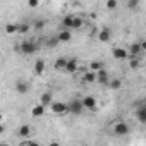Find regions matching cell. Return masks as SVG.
<instances>
[{"label":"cell","instance_id":"cell-28","mask_svg":"<svg viewBox=\"0 0 146 146\" xmlns=\"http://www.w3.org/2000/svg\"><path fill=\"white\" fill-rule=\"evenodd\" d=\"M117 5H119V2H117V0H108V2H107V5H105V7L112 11V9H115Z\"/></svg>","mask_w":146,"mask_h":146},{"label":"cell","instance_id":"cell-23","mask_svg":"<svg viewBox=\"0 0 146 146\" xmlns=\"http://www.w3.org/2000/svg\"><path fill=\"white\" fill-rule=\"evenodd\" d=\"M29 24L28 23H23V24H17V33H21V35H24V33H28L29 31Z\"/></svg>","mask_w":146,"mask_h":146},{"label":"cell","instance_id":"cell-5","mask_svg":"<svg viewBox=\"0 0 146 146\" xmlns=\"http://www.w3.org/2000/svg\"><path fill=\"white\" fill-rule=\"evenodd\" d=\"M78 70H79L78 58H67V65H65V72H67V74H76Z\"/></svg>","mask_w":146,"mask_h":146},{"label":"cell","instance_id":"cell-25","mask_svg":"<svg viewBox=\"0 0 146 146\" xmlns=\"http://www.w3.org/2000/svg\"><path fill=\"white\" fill-rule=\"evenodd\" d=\"M5 33H7V35L17 33V24H7V26H5Z\"/></svg>","mask_w":146,"mask_h":146},{"label":"cell","instance_id":"cell-14","mask_svg":"<svg viewBox=\"0 0 146 146\" xmlns=\"http://www.w3.org/2000/svg\"><path fill=\"white\" fill-rule=\"evenodd\" d=\"M45 67H46V64H45V60H41V58H38V60L35 62V67H33V70H35V74H36V76H40V74H43V72H45Z\"/></svg>","mask_w":146,"mask_h":146},{"label":"cell","instance_id":"cell-7","mask_svg":"<svg viewBox=\"0 0 146 146\" xmlns=\"http://www.w3.org/2000/svg\"><path fill=\"white\" fill-rule=\"evenodd\" d=\"M112 55H113V58H117V60H125V58H129L127 50L122 48V46H115V48L112 50Z\"/></svg>","mask_w":146,"mask_h":146},{"label":"cell","instance_id":"cell-6","mask_svg":"<svg viewBox=\"0 0 146 146\" xmlns=\"http://www.w3.org/2000/svg\"><path fill=\"white\" fill-rule=\"evenodd\" d=\"M141 52H143L141 43H132V45L129 46V50H127V55H129V58H137Z\"/></svg>","mask_w":146,"mask_h":146},{"label":"cell","instance_id":"cell-27","mask_svg":"<svg viewBox=\"0 0 146 146\" xmlns=\"http://www.w3.org/2000/svg\"><path fill=\"white\" fill-rule=\"evenodd\" d=\"M129 65H131V69H137L139 67V57L137 58H129Z\"/></svg>","mask_w":146,"mask_h":146},{"label":"cell","instance_id":"cell-12","mask_svg":"<svg viewBox=\"0 0 146 146\" xmlns=\"http://www.w3.org/2000/svg\"><path fill=\"white\" fill-rule=\"evenodd\" d=\"M57 40H58V43H69V41L72 40V35H70V31L62 29V31L57 35Z\"/></svg>","mask_w":146,"mask_h":146},{"label":"cell","instance_id":"cell-8","mask_svg":"<svg viewBox=\"0 0 146 146\" xmlns=\"http://www.w3.org/2000/svg\"><path fill=\"white\" fill-rule=\"evenodd\" d=\"M113 132L117 136H125V134H129V125L125 122H117L115 127H113Z\"/></svg>","mask_w":146,"mask_h":146},{"label":"cell","instance_id":"cell-31","mask_svg":"<svg viewBox=\"0 0 146 146\" xmlns=\"http://www.w3.org/2000/svg\"><path fill=\"white\" fill-rule=\"evenodd\" d=\"M48 46H55V45H58V40H57V36L55 38H52V40H48V43H46Z\"/></svg>","mask_w":146,"mask_h":146},{"label":"cell","instance_id":"cell-16","mask_svg":"<svg viewBox=\"0 0 146 146\" xmlns=\"http://www.w3.org/2000/svg\"><path fill=\"white\" fill-rule=\"evenodd\" d=\"M110 36H112V31H110V28H102V31L98 33V40L100 41H108L110 40Z\"/></svg>","mask_w":146,"mask_h":146},{"label":"cell","instance_id":"cell-30","mask_svg":"<svg viewBox=\"0 0 146 146\" xmlns=\"http://www.w3.org/2000/svg\"><path fill=\"white\" fill-rule=\"evenodd\" d=\"M21 146H41V144L36 143V141H26V143H23Z\"/></svg>","mask_w":146,"mask_h":146},{"label":"cell","instance_id":"cell-22","mask_svg":"<svg viewBox=\"0 0 146 146\" xmlns=\"http://www.w3.org/2000/svg\"><path fill=\"white\" fill-rule=\"evenodd\" d=\"M83 24H84V23H83V19H81V17H78V16H74V19H72V28H70V29H81V28H83Z\"/></svg>","mask_w":146,"mask_h":146},{"label":"cell","instance_id":"cell-4","mask_svg":"<svg viewBox=\"0 0 146 146\" xmlns=\"http://www.w3.org/2000/svg\"><path fill=\"white\" fill-rule=\"evenodd\" d=\"M81 103H83V108H84V110H96V98L91 96V95L84 96V98L81 100Z\"/></svg>","mask_w":146,"mask_h":146},{"label":"cell","instance_id":"cell-2","mask_svg":"<svg viewBox=\"0 0 146 146\" xmlns=\"http://www.w3.org/2000/svg\"><path fill=\"white\" fill-rule=\"evenodd\" d=\"M50 110H52L55 115H67V113H69L67 103H64V102H53V103L50 105Z\"/></svg>","mask_w":146,"mask_h":146},{"label":"cell","instance_id":"cell-15","mask_svg":"<svg viewBox=\"0 0 146 146\" xmlns=\"http://www.w3.org/2000/svg\"><path fill=\"white\" fill-rule=\"evenodd\" d=\"M65 65H67V58L65 57H58L55 60V64H53V69L58 70V72H62V70H65Z\"/></svg>","mask_w":146,"mask_h":146},{"label":"cell","instance_id":"cell-21","mask_svg":"<svg viewBox=\"0 0 146 146\" xmlns=\"http://www.w3.org/2000/svg\"><path fill=\"white\" fill-rule=\"evenodd\" d=\"M29 134H31V127H29L28 124H23V125L19 127V136H21V137H29Z\"/></svg>","mask_w":146,"mask_h":146},{"label":"cell","instance_id":"cell-24","mask_svg":"<svg viewBox=\"0 0 146 146\" xmlns=\"http://www.w3.org/2000/svg\"><path fill=\"white\" fill-rule=\"evenodd\" d=\"M108 86H110L112 90H119V88L122 86V81H120V79H110V81H108Z\"/></svg>","mask_w":146,"mask_h":146},{"label":"cell","instance_id":"cell-11","mask_svg":"<svg viewBox=\"0 0 146 146\" xmlns=\"http://www.w3.org/2000/svg\"><path fill=\"white\" fill-rule=\"evenodd\" d=\"M83 83H84V84H93V83H96V72L86 70L84 74H83Z\"/></svg>","mask_w":146,"mask_h":146},{"label":"cell","instance_id":"cell-33","mask_svg":"<svg viewBox=\"0 0 146 146\" xmlns=\"http://www.w3.org/2000/svg\"><path fill=\"white\" fill-rule=\"evenodd\" d=\"M4 131H5V127H4V124H0V134H2Z\"/></svg>","mask_w":146,"mask_h":146},{"label":"cell","instance_id":"cell-3","mask_svg":"<svg viewBox=\"0 0 146 146\" xmlns=\"http://www.w3.org/2000/svg\"><path fill=\"white\" fill-rule=\"evenodd\" d=\"M67 108H69V113H74V115H78V113H81V112L84 110L81 100H78V98H74L72 102H69V103H67Z\"/></svg>","mask_w":146,"mask_h":146},{"label":"cell","instance_id":"cell-10","mask_svg":"<svg viewBox=\"0 0 146 146\" xmlns=\"http://www.w3.org/2000/svg\"><path fill=\"white\" fill-rule=\"evenodd\" d=\"M52 103H53V95H52V93H48V91H46V93H43V95L40 96V105H43L45 108H46V107H50Z\"/></svg>","mask_w":146,"mask_h":146},{"label":"cell","instance_id":"cell-36","mask_svg":"<svg viewBox=\"0 0 146 146\" xmlns=\"http://www.w3.org/2000/svg\"><path fill=\"white\" fill-rule=\"evenodd\" d=\"M2 120H4V115H2V113H0V124H2Z\"/></svg>","mask_w":146,"mask_h":146},{"label":"cell","instance_id":"cell-35","mask_svg":"<svg viewBox=\"0 0 146 146\" xmlns=\"http://www.w3.org/2000/svg\"><path fill=\"white\" fill-rule=\"evenodd\" d=\"M0 146H9V143H0Z\"/></svg>","mask_w":146,"mask_h":146},{"label":"cell","instance_id":"cell-18","mask_svg":"<svg viewBox=\"0 0 146 146\" xmlns=\"http://www.w3.org/2000/svg\"><path fill=\"white\" fill-rule=\"evenodd\" d=\"M45 112H46V108L43 105H35L31 108V115L33 117H41V115H45Z\"/></svg>","mask_w":146,"mask_h":146},{"label":"cell","instance_id":"cell-17","mask_svg":"<svg viewBox=\"0 0 146 146\" xmlns=\"http://www.w3.org/2000/svg\"><path fill=\"white\" fill-rule=\"evenodd\" d=\"M102 69H105V65H103L102 60H93V62L90 64V67H88V70H91V72H98V70H102Z\"/></svg>","mask_w":146,"mask_h":146},{"label":"cell","instance_id":"cell-29","mask_svg":"<svg viewBox=\"0 0 146 146\" xmlns=\"http://www.w3.org/2000/svg\"><path fill=\"white\" fill-rule=\"evenodd\" d=\"M137 5H139L137 0H129V2H127V7H129V9H136Z\"/></svg>","mask_w":146,"mask_h":146},{"label":"cell","instance_id":"cell-26","mask_svg":"<svg viewBox=\"0 0 146 146\" xmlns=\"http://www.w3.org/2000/svg\"><path fill=\"white\" fill-rule=\"evenodd\" d=\"M45 24H46L45 19H36V21H35V28H36V29H43Z\"/></svg>","mask_w":146,"mask_h":146},{"label":"cell","instance_id":"cell-13","mask_svg":"<svg viewBox=\"0 0 146 146\" xmlns=\"http://www.w3.org/2000/svg\"><path fill=\"white\" fill-rule=\"evenodd\" d=\"M16 91L19 93V95H26L28 91H29V84L26 83V81H16Z\"/></svg>","mask_w":146,"mask_h":146},{"label":"cell","instance_id":"cell-20","mask_svg":"<svg viewBox=\"0 0 146 146\" xmlns=\"http://www.w3.org/2000/svg\"><path fill=\"white\" fill-rule=\"evenodd\" d=\"M72 19H74V16H65L64 19H62V26H64V29H67V31H70V28H72Z\"/></svg>","mask_w":146,"mask_h":146},{"label":"cell","instance_id":"cell-32","mask_svg":"<svg viewBox=\"0 0 146 146\" xmlns=\"http://www.w3.org/2000/svg\"><path fill=\"white\" fill-rule=\"evenodd\" d=\"M28 5L35 9V7H38V5H40V2H38V0H29V2H28Z\"/></svg>","mask_w":146,"mask_h":146},{"label":"cell","instance_id":"cell-9","mask_svg":"<svg viewBox=\"0 0 146 146\" xmlns=\"http://www.w3.org/2000/svg\"><path fill=\"white\" fill-rule=\"evenodd\" d=\"M108 81H110V78H108V72H107L105 69H102V70L96 72V83H100V84H108Z\"/></svg>","mask_w":146,"mask_h":146},{"label":"cell","instance_id":"cell-34","mask_svg":"<svg viewBox=\"0 0 146 146\" xmlns=\"http://www.w3.org/2000/svg\"><path fill=\"white\" fill-rule=\"evenodd\" d=\"M50 146H60V144H58L57 141H53V143H50Z\"/></svg>","mask_w":146,"mask_h":146},{"label":"cell","instance_id":"cell-19","mask_svg":"<svg viewBox=\"0 0 146 146\" xmlns=\"http://www.w3.org/2000/svg\"><path fill=\"white\" fill-rule=\"evenodd\" d=\"M136 117H137V120H139L141 124L146 122V107H144V105H141V107L136 110Z\"/></svg>","mask_w":146,"mask_h":146},{"label":"cell","instance_id":"cell-1","mask_svg":"<svg viewBox=\"0 0 146 146\" xmlns=\"http://www.w3.org/2000/svg\"><path fill=\"white\" fill-rule=\"evenodd\" d=\"M36 50H38V45L31 40H26L19 45V52L23 55H33V53H36Z\"/></svg>","mask_w":146,"mask_h":146}]
</instances>
